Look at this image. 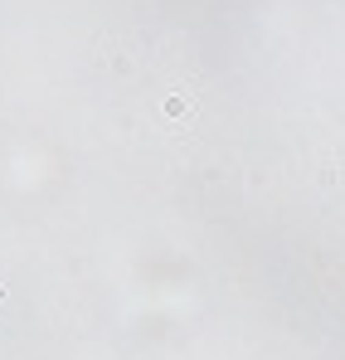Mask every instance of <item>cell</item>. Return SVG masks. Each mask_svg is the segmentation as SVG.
I'll use <instances>...</instances> for the list:
<instances>
[{"instance_id":"cell-1","label":"cell","mask_w":345,"mask_h":360,"mask_svg":"<svg viewBox=\"0 0 345 360\" xmlns=\"http://www.w3.org/2000/svg\"><path fill=\"white\" fill-rule=\"evenodd\" d=\"M190 108H195V97H190V93H170V97H165V108H160V112H165V117H185Z\"/></svg>"},{"instance_id":"cell-2","label":"cell","mask_w":345,"mask_h":360,"mask_svg":"<svg viewBox=\"0 0 345 360\" xmlns=\"http://www.w3.org/2000/svg\"><path fill=\"white\" fill-rule=\"evenodd\" d=\"M0 297H5V278H0Z\"/></svg>"}]
</instances>
